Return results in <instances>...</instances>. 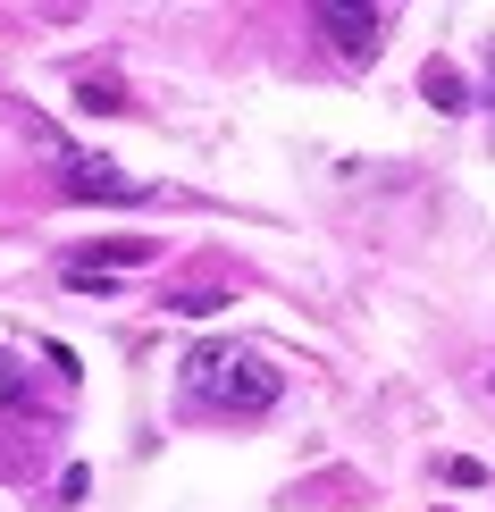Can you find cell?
Instances as JSON below:
<instances>
[{
  "instance_id": "obj_1",
  "label": "cell",
  "mask_w": 495,
  "mask_h": 512,
  "mask_svg": "<svg viewBox=\"0 0 495 512\" xmlns=\"http://www.w3.org/2000/svg\"><path fill=\"white\" fill-rule=\"evenodd\" d=\"M277 387H286V378H277L252 345H202V353L185 361V395H193V403H210V412H235V420L269 412Z\"/></svg>"
},
{
  "instance_id": "obj_2",
  "label": "cell",
  "mask_w": 495,
  "mask_h": 512,
  "mask_svg": "<svg viewBox=\"0 0 495 512\" xmlns=\"http://www.w3.org/2000/svg\"><path fill=\"white\" fill-rule=\"evenodd\" d=\"M311 17H319V34H328L344 59H378V42H386V17H378V9H344V0H319Z\"/></svg>"
},
{
  "instance_id": "obj_3",
  "label": "cell",
  "mask_w": 495,
  "mask_h": 512,
  "mask_svg": "<svg viewBox=\"0 0 495 512\" xmlns=\"http://www.w3.org/2000/svg\"><path fill=\"white\" fill-rule=\"evenodd\" d=\"M68 194H101V202H135L143 185L135 177H118L110 160H93V152H68Z\"/></svg>"
},
{
  "instance_id": "obj_4",
  "label": "cell",
  "mask_w": 495,
  "mask_h": 512,
  "mask_svg": "<svg viewBox=\"0 0 495 512\" xmlns=\"http://www.w3.org/2000/svg\"><path fill=\"white\" fill-rule=\"evenodd\" d=\"M420 93L437 101V110H470V101H462V76L445 68V59H428V76H420Z\"/></svg>"
},
{
  "instance_id": "obj_5",
  "label": "cell",
  "mask_w": 495,
  "mask_h": 512,
  "mask_svg": "<svg viewBox=\"0 0 495 512\" xmlns=\"http://www.w3.org/2000/svg\"><path fill=\"white\" fill-rule=\"evenodd\" d=\"M34 395V378L17 370V353H0V403H26Z\"/></svg>"
},
{
  "instance_id": "obj_6",
  "label": "cell",
  "mask_w": 495,
  "mask_h": 512,
  "mask_svg": "<svg viewBox=\"0 0 495 512\" xmlns=\"http://www.w3.org/2000/svg\"><path fill=\"white\" fill-rule=\"evenodd\" d=\"M84 110H126V101H118L110 76H93V84H84Z\"/></svg>"
}]
</instances>
